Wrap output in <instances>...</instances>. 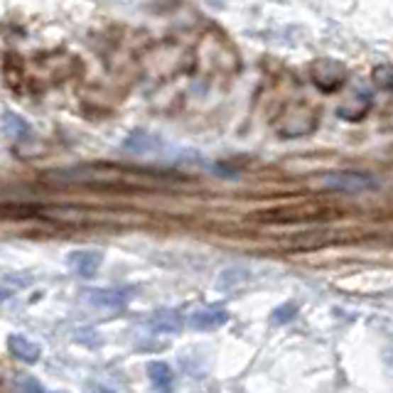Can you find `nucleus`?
Listing matches in <instances>:
<instances>
[{"label":"nucleus","instance_id":"f257e3e1","mask_svg":"<svg viewBox=\"0 0 393 393\" xmlns=\"http://www.w3.org/2000/svg\"><path fill=\"white\" fill-rule=\"evenodd\" d=\"M325 187L329 189H339V192H349V194H359V192H369L376 187V179L371 175L364 172H354V170H339V172H329L325 175Z\"/></svg>","mask_w":393,"mask_h":393},{"label":"nucleus","instance_id":"f03ea898","mask_svg":"<svg viewBox=\"0 0 393 393\" xmlns=\"http://www.w3.org/2000/svg\"><path fill=\"white\" fill-rule=\"evenodd\" d=\"M320 214L317 206H285V209H270L258 214V219L263 221H283V224H293V221H310Z\"/></svg>","mask_w":393,"mask_h":393},{"label":"nucleus","instance_id":"7ed1b4c3","mask_svg":"<svg viewBox=\"0 0 393 393\" xmlns=\"http://www.w3.org/2000/svg\"><path fill=\"white\" fill-rule=\"evenodd\" d=\"M101 253L99 251H92V248H82V251H74L69 253V265L77 275L82 278H94L101 268Z\"/></svg>","mask_w":393,"mask_h":393},{"label":"nucleus","instance_id":"20e7f679","mask_svg":"<svg viewBox=\"0 0 393 393\" xmlns=\"http://www.w3.org/2000/svg\"><path fill=\"white\" fill-rule=\"evenodd\" d=\"M8 349L15 359L25 361V364H35V361H40V357H42L40 344H35L33 339L25 337V334H10Z\"/></svg>","mask_w":393,"mask_h":393},{"label":"nucleus","instance_id":"39448f33","mask_svg":"<svg viewBox=\"0 0 393 393\" xmlns=\"http://www.w3.org/2000/svg\"><path fill=\"white\" fill-rule=\"evenodd\" d=\"M229 322V312L224 310H199L189 317V325L194 329H216Z\"/></svg>","mask_w":393,"mask_h":393},{"label":"nucleus","instance_id":"423d86ee","mask_svg":"<svg viewBox=\"0 0 393 393\" xmlns=\"http://www.w3.org/2000/svg\"><path fill=\"white\" fill-rule=\"evenodd\" d=\"M87 297L96 307H121L126 305V293L121 290H87Z\"/></svg>","mask_w":393,"mask_h":393},{"label":"nucleus","instance_id":"0eeeda50","mask_svg":"<svg viewBox=\"0 0 393 393\" xmlns=\"http://www.w3.org/2000/svg\"><path fill=\"white\" fill-rule=\"evenodd\" d=\"M150 327L155 329V332H177V329L182 327V320H179L177 312L162 310V312H157V315L150 320Z\"/></svg>","mask_w":393,"mask_h":393},{"label":"nucleus","instance_id":"6e6552de","mask_svg":"<svg viewBox=\"0 0 393 393\" xmlns=\"http://www.w3.org/2000/svg\"><path fill=\"white\" fill-rule=\"evenodd\" d=\"M148 376H150V381L157 389L167 391L170 386H172V371H170V366L162 364V361H150V364H148Z\"/></svg>","mask_w":393,"mask_h":393},{"label":"nucleus","instance_id":"1a4fd4ad","mask_svg":"<svg viewBox=\"0 0 393 393\" xmlns=\"http://www.w3.org/2000/svg\"><path fill=\"white\" fill-rule=\"evenodd\" d=\"M243 278H246V270H241V268L224 270V273L219 275V283H216V288H219V290H231V288H236V285H241Z\"/></svg>","mask_w":393,"mask_h":393},{"label":"nucleus","instance_id":"9d476101","mask_svg":"<svg viewBox=\"0 0 393 393\" xmlns=\"http://www.w3.org/2000/svg\"><path fill=\"white\" fill-rule=\"evenodd\" d=\"M295 315H297V302H283V305L270 315V320H273V325H285V322L295 320Z\"/></svg>","mask_w":393,"mask_h":393},{"label":"nucleus","instance_id":"9b49d317","mask_svg":"<svg viewBox=\"0 0 393 393\" xmlns=\"http://www.w3.org/2000/svg\"><path fill=\"white\" fill-rule=\"evenodd\" d=\"M5 121H8V123H5V126H8V131L13 133V135H20V133H23V135H25V133L30 131V126L25 123L23 118H18V116H8V118H5Z\"/></svg>","mask_w":393,"mask_h":393},{"label":"nucleus","instance_id":"f8f14e48","mask_svg":"<svg viewBox=\"0 0 393 393\" xmlns=\"http://www.w3.org/2000/svg\"><path fill=\"white\" fill-rule=\"evenodd\" d=\"M20 389H23L25 393H47L40 384H37V381L30 379V376H23V381H20Z\"/></svg>","mask_w":393,"mask_h":393},{"label":"nucleus","instance_id":"ddd939ff","mask_svg":"<svg viewBox=\"0 0 393 393\" xmlns=\"http://www.w3.org/2000/svg\"><path fill=\"white\" fill-rule=\"evenodd\" d=\"M10 295H13V290H10V288H0V302H5Z\"/></svg>","mask_w":393,"mask_h":393},{"label":"nucleus","instance_id":"4468645a","mask_svg":"<svg viewBox=\"0 0 393 393\" xmlns=\"http://www.w3.org/2000/svg\"><path fill=\"white\" fill-rule=\"evenodd\" d=\"M92 393H114V391H109V389H104V386H92V389H89Z\"/></svg>","mask_w":393,"mask_h":393}]
</instances>
